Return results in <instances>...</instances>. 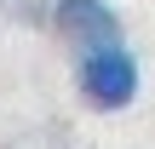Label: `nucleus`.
<instances>
[{
  "label": "nucleus",
  "instance_id": "f257e3e1",
  "mask_svg": "<svg viewBox=\"0 0 155 149\" xmlns=\"http://www.w3.org/2000/svg\"><path fill=\"white\" fill-rule=\"evenodd\" d=\"M69 75H75V98H81L92 115H121V109H132L138 92H144V63H138V52L127 46V34L75 52V69H69Z\"/></svg>",
  "mask_w": 155,
  "mask_h": 149
},
{
  "label": "nucleus",
  "instance_id": "f03ea898",
  "mask_svg": "<svg viewBox=\"0 0 155 149\" xmlns=\"http://www.w3.org/2000/svg\"><path fill=\"white\" fill-rule=\"evenodd\" d=\"M46 29L69 52H86V46H104V40L127 34L115 0H46Z\"/></svg>",
  "mask_w": 155,
  "mask_h": 149
}]
</instances>
